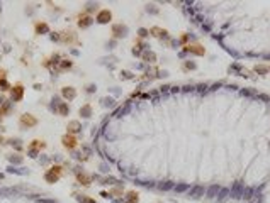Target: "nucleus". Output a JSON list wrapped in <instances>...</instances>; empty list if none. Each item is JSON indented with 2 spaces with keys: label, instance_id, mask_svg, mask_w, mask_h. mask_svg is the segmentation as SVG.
<instances>
[{
  "label": "nucleus",
  "instance_id": "nucleus-29",
  "mask_svg": "<svg viewBox=\"0 0 270 203\" xmlns=\"http://www.w3.org/2000/svg\"><path fill=\"white\" fill-rule=\"evenodd\" d=\"M95 90H97V86L92 83V85H87V90H85V92H87V93H94Z\"/></svg>",
  "mask_w": 270,
  "mask_h": 203
},
{
  "label": "nucleus",
  "instance_id": "nucleus-25",
  "mask_svg": "<svg viewBox=\"0 0 270 203\" xmlns=\"http://www.w3.org/2000/svg\"><path fill=\"white\" fill-rule=\"evenodd\" d=\"M138 36H139V39H144V37L150 36V31L144 29V27H141V29H138Z\"/></svg>",
  "mask_w": 270,
  "mask_h": 203
},
{
  "label": "nucleus",
  "instance_id": "nucleus-17",
  "mask_svg": "<svg viewBox=\"0 0 270 203\" xmlns=\"http://www.w3.org/2000/svg\"><path fill=\"white\" fill-rule=\"evenodd\" d=\"M77 179H78V181L82 183L83 186H89L90 181H92V179H90V176H87L85 173H77Z\"/></svg>",
  "mask_w": 270,
  "mask_h": 203
},
{
  "label": "nucleus",
  "instance_id": "nucleus-9",
  "mask_svg": "<svg viewBox=\"0 0 270 203\" xmlns=\"http://www.w3.org/2000/svg\"><path fill=\"white\" fill-rule=\"evenodd\" d=\"M34 32H36L37 36L48 34V32H49V26H48V22H44V21H37L36 24H34Z\"/></svg>",
  "mask_w": 270,
  "mask_h": 203
},
{
  "label": "nucleus",
  "instance_id": "nucleus-24",
  "mask_svg": "<svg viewBox=\"0 0 270 203\" xmlns=\"http://www.w3.org/2000/svg\"><path fill=\"white\" fill-rule=\"evenodd\" d=\"M187 51H192L196 54H204V49L201 46H187Z\"/></svg>",
  "mask_w": 270,
  "mask_h": 203
},
{
  "label": "nucleus",
  "instance_id": "nucleus-15",
  "mask_svg": "<svg viewBox=\"0 0 270 203\" xmlns=\"http://www.w3.org/2000/svg\"><path fill=\"white\" fill-rule=\"evenodd\" d=\"M27 147H31V149H37V151H41V149H44L46 147V142L44 141H39V139H34V141L29 144Z\"/></svg>",
  "mask_w": 270,
  "mask_h": 203
},
{
  "label": "nucleus",
  "instance_id": "nucleus-2",
  "mask_svg": "<svg viewBox=\"0 0 270 203\" xmlns=\"http://www.w3.org/2000/svg\"><path fill=\"white\" fill-rule=\"evenodd\" d=\"M37 124H39V120H37L32 114H22L21 119H19V127L24 129V130L32 129V127H36Z\"/></svg>",
  "mask_w": 270,
  "mask_h": 203
},
{
  "label": "nucleus",
  "instance_id": "nucleus-18",
  "mask_svg": "<svg viewBox=\"0 0 270 203\" xmlns=\"http://www.w3.org/2000/svg\"><path fill=\"white\" fill-rule=\"evenodd\" d=\"M126 200H127V203H138L139 195L136 191H127L126 193Z\"/></svg>",
  "mask_w": 270,
  "mask_h": 203
},
{
  "label": "nucleus",
  "instance_id": "nucleus-26",
  "mask_svg": "<svg viewBox=\"0 0 270 203\" xmlns=\"http://www.w3.org/2000/svg\"><path fill=\"white\" fill-rule=\"evenodd\" d=\"M102 185H119V181L114 179V178H104V179H102Z\"/></svg>",
  "mask_w": 270,
  "mask_h": 203
},
{
  "label": "nucleus",
  "instance_id": "nucleus-13",
  "mask_svg": "<svg viewBox=\"0 0 270 203\" xmlns=\"http://www.w3.org/2000/svg\"><path fill=\"white\" fill-rule=\"evenodd\" d=\"M141 58H143V61H146V63H155L156 61V54H155L153 51H150V49H146V51L141 54Z\"/></svg>",
  "mask_w": 270,
  "mask_h": 203
},
{
  "label": "nucleus",
  "instance_id": "nucleus-23",
  "mask_svg": "<svg viewBox=\"0 0 270 203\" xmlns=\"http://www.w3.org/2000/svg\"><path fill=\"white\" fill-rule=\"evenodd\" d=\"M10 83H9V81H7V80H0V92H7V90H9V92H10Z\"/></svg>",
  "mask_w": 270,
  "mask_h": 203
},
{
  "label": "nucleus",
  "instance_id": "nucleus-1",
  "mask_svg": "<svg viewBox=\"0 0 270 203\" xmlns=\"http://www.w3.org/2000/svg\"><path fill=\"white\" fill-rule=\"evenodd\" d=\"M61 176H63V168L56 164V166H51L49 169H46V173H44V181L49 183V185H53V183H56Z\"/></svg>",
  "mask_w": 270,
  "mask_h": 203
},
{
  "label": "nucleus",
  "instance_id": "nucleus-12",
  "mask_svg": "<svg viewBox=\"0 0 270 203\" xmlns=\"http://www.w3.org/2000/svg\"><path fill=\"white\" fill-rule=\"evenodd\" d=\"M150 34L155 36V37H160V39L168 37V32L165 31V29H160V27H151V29H150Z\"/></svg>",
  "mask_w": 270,
  "mask_h": 203
},
{
  "label": "nucleus",
  "instance_id": "nucleus-19",
  "mask_svg": "<svg viewBox=\"0 0 270 203\" xmlns=\"http://www.w3.org/2000/svg\"><path fill=\"white\" fill-rule=\"evenodd\" d=\"M9 144H10L12 147H16V151H21V149H22V141H21V139H10Z\"/></svg>",
  "mask_w": 270,
  "mask_h": 203
},
{
  "label": "nucleus",
  "instance_id": "nucleus-20",
  "mask_svg": "<svg viewBox=\"0 0 270 203\" xmlns=\"http://www.w3.org/2000/svg\"><path fill=\"white\" fill-rule=\"evenodd\" d=\"M94 10L99 12V4H87V7H85V14H92Z\"/></svg>",
  "mask_w": 270,
  "mask_h": 203
},
{
  "label": "nucleus",
  "instance_id": "nucleus-30",
  "mask_svg": "<svg viewBox=\"0 0 270 203\" xmlns=\"http://www.w3.org/2000/svg\"><path fill=\"white\" fill-rule=\"evenodd\" d=\"M255 69H257L258 73H267V71H269L270 68H269V66H257V68H255Z\"/></svg>",
  "mask_w": 270,
  "mask_h": 203
},
{
  "label": "nucleus",
  "instance_id": "nucleus-33",
  "mask_svg": "<svg viewBox=\"0 0 270 203\" xmlns=\"http://www.w3.org/2000/svg\"><path fill=\"white\" fill-rule=\"evenodd\" d=\"M7 100H5V97H4V95H0V107H2V105L5 103Z\"/></svg>",
  "mask_w": 270,
  "mask_h": 203
},
{
  "label": "nucleus",
  "instance_id": "nucleus-8",
  "mask_svg": "<svg viewBox=\"0 0 270 203\" xmlns=\"http://www.w3.org/2000/svg\"><path fill=\"white\" fill-rule=\"evenodd\" d=\"M61 97L66 102H71V100L77 98V88L75 86H63L61 88Z\"/></svg>",
  "mask_w": 270,
  "mask_h": 203
},
{
  "label": "nucleus",
  "instance_id": "nucleus-14",
  "mask_svg": "<svg viewBox=\"0 0 270 203\" xmlns=\"http://www.w3.org/2000/svg\"><path fill=\"white\" fill-rule=\"evenodd\" d=\"M10 110H12V102H9V100H7L5 103L0 107V117H5V115H9V114H10Z\"/></svg>",
  "mask_w": 270,
  "mask_h": 203
},
{
  "label": "nucleus",
  "instance_id": "nucleus-32",
  "mask_svg": "<svg viewBox=\"0 0 270 203\" xmlns=\"http://www.w3.org/2000/svg\"><path fill=\"white\" fill-rule=\"evenodd\" d=\"M0 80H7V69L0 68Z\"/></svg>",
  "mask_w": 270,
  "mask_h": 203
},
{
  "label": "nucleus",
  "instance_id": "nucleus-28",
  "mask_svg": "<svg viewBox=\"0 0 270 203\" xmlns=\"http://www.w3.org/2000/svg\"><path fill=\"white\" fill-rule=\"evenodd\" d=\"M121 80H132L131 71H121Z\"/></svg>",
  "mask_w": 270,
  "mask_h": 203
},
{
  "label": "nucleus",
  "instance_id": "nucleus-16",
  "mask_svg": "<svg viewBox=\"0 0 270 203\" xmlns=\"http://www.w3.org/2000/svg\"><path fill=\"white\" fill-rule=\"evenodd\" d=\"M73 66V61H70V59H61L60 61V66H58V71H66L70 68Z\"/></svg>",
  "mask_w": 270,
  "mask_h": 203
},
{
  "label": "nucleus",
  "instance_id": "nucleus-3",
  "mask_svg": "<svg viewBox=\"0 0 270 203\" xmlns=\"http://www.w3.org/2000/svg\"><path fill=\"white\" fill-rule=\"evenodd\" d=\"M112 36L116 37V39H122V37L127 36V32H129V29H127V26H124L122 22H119V24H112Z\"/></svg>",
  "mask_w": 270,
  "mask_h": 203
},
{
  "label": "nucleus",
  "instance_id": "nucleus-27",
  "mask_svg": "<svg viewBox=\"0 0 270 203\" xmlns=\"http://www.w3.org/2000/svg\"><path fill=\"white\" fill-rule=\"evenodd\" d=\"M39 152H41V151H37V149H31V147H27V156H29V157H37V156H39Z\"/></svg>",
  "mask_w": 270,
  "mask_h": 203
},
{
  "label": "nucleus",
  "instance_id": "nucleus-10",
  "mask_svg": "<svg viewBox=\"0 0 270 203\" xmlns=\"http://www.w3.org/2000/svg\"><path fill=\"white\" fill-rule=\"evenodd\" d=\"M66 130H68L70 135H75V134H78L80 130H82V125H80L78 120H70L68 125H66Z\"/></svg>",
  "mask_w": 270,
  "mask_h": 203
},
{
  "label": "nucleus",
  "instance_id": "nucleus-4",
  "mask_svg": "<svg viewBox=\"0 0 270 203\" xmlns=\"http://www.w3.org/2000/svg\"><path fill=\"white\" fill-rule=\"evenodd\" d=\"M22 98H24V85L16 83L10 88V100L12 102H21Z\"/></svg>",
  "mask_w": 270,
  "mask_h": 203
},
{
  "label": "nucleus",
  "instance_id": "nucleus-7",
  "mask_svg": "<svg viewBox=\"0 0 270 203\" xmlns=\"http://www.w3.org/2000/svg\"><path fill=\"white\" fill-rule=\"evenodd\" d=\"M77 24H78V27L80 29H89L90 26H92V24H94V17L92 16H89V14H80V17H78V22H77Z\"/></svg>",
  "mask_w": 270,
  "mask_h": 203
},
{
  "label": "nucleus",
  "instance_id": "nucleus-5",
  "mask_svg": "<svg viewBox=\"0 0 270 203\" xmlns=\"http://www.w3.org/2000/svg\"><path fill=\"white\" fill-rule=\"evenodd\" d=\"M95 21L99 22V24H111L112 22V12L109 10V9H100V10L97 12Z\"/></svg>",
  "mask_w": 270,
  "mask_h": 203
},
{
  "label": "nucleus",
  "instance_id": "nucleus-31",
  "mask_svg": "<svg viewBox=\"0 0 270 203\" xmlns=\"http://www.w3.org/2000/svg\"><path fill=\"white\" fill-rule=\"evenodd\" d=\"M217 190H219V188H217V186H212L211 190L207 191V195H209V196H214V195H216V193H217Z\"/></svg>",
  "mask_w": 270,
  "mask_h": 203
},
{
  "label": "nucleus",
  "instance_id": "nucleus-6",
  "mask_svg": "<svg viewBox=\"0 0 270 203\" xmlns=\"http://www.w3.org/2000/svg\"><path fill=\"white\" fill-rule=\"evenodd\" d=\"M61 144H63V147H66L68 151H73L75 147L78 146V141H77V137H75V135L66 134V135L61 137Z\"/></svg>",
  "mask_w": 270,
  "mask_h": 203
},
{
  "label": "nucleus",
  "instance_id": "nucleus-11",
  "mask_svg": "<svg viewBox=\"0 0 270 203\" xmlns=\"http://www.w3.org/2000/svg\"><path fill=\"white\" fill-rule=\"evenodd\" d=\"M78 114H80V117H83V119H90V117H92V105L90 103L82 105L80 110H78Z\"/></svg>",
  "mask_w": 270,
  "mask_h": 203
},
{
  "label": "nucleus",
  "instance_id": "nucleus-22",
  "mask_svg": "<svg viewBox=\"0 0 270 203\" xmlns=\"http://www.w3.org/2000/svg\"><path fill=\"white\" fill-rule=\"evenodd\" d=\"M9 161L14 162V164H21L24 159H22V156H19V154H10V156H9Z\"/></svg>",
  "mask_w": 270,
  "mask_h": 203
},
{
  "label": "nucleus",
  "instance_id": "nucleus-21",
  "mask_svg": "<svg viewBox=\"0 0 270 203\" xmlns=\"http://www.w3.org/2000/svg\"><path fill=\"white\" fill-rule=\"evenodd\" d=\"M100 102H102V105H104V107H109V109H112V107L116 105V100L111 98V97H109V98H102Z\"/></svg>",
  "mask_w": 270,
  "mask_h": 203
},
{
  "label": "nucleus",
  "instance_id": "nucleus-34",
  "mask_svg": "<svg viewBox=\"0 0 270 203\" xmlns=\"http://www.w3.org/2000/svg\"><path fill=\"white\" fill-rule=\"evenodd\" d=\"M2 144H4V137H2V135H0V146H2Z\"/></svg>",
  "mask_w": 270,
  "mask_h": 203
}]
</instances>
